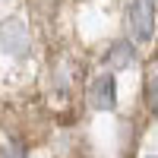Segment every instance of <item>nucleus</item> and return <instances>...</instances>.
<instances>
[{"instance_id": "1", "label": "nucleus", "mask_w": 158, "mask_h": 158, "mask_svg": "<svg viewBox=\"0 0 158 158\" xmlns=\"http://www.w3.org/2000/svg\"><path fill=\"white\" fill-rule=\"evenodd\" d=\"M130 29L136 41H152L155 35V0H130Z\"/></svg>"}, {"instance_id": "2", "label": "nucleus", "mask_w": 158, "mask_h": 158, "mask_svg": "<svg viewBox=\"0 0 158 158\" xmlns=\"http://www.w3.org/2000/svg\"><path fill=\"white\" fill-rule=\"evenodd\" d=\"M0 48L13 57H25L29 54V32L19 19H6L0 22Z\"/></svg>"}, {"instance_id": "3", "label": "nucleus", "mask_w": 158, "mask_h": 158, "mask_svg": "<svg viewBox=\"0 0 158 158\" xmlns=\"http://www.w3.org/2000/svg\"><path fill=\"white\" fill-rule=\"evenodd\" d=\"M89 101H92L95 111H114V104H117V82H114L111 73H104V76H98L95 82H92Z\"/></svg>"}, {"instance_id": "4", "label": "nucleus", "mask_w": 158, "mask_h": 158, "mask_svg": "<svg viewBox=\"0 0 158 158\" xmlns=\"http://www.w3.org/2000/svg\"><path fill=\"white\" fill-rule=\"evenodd\" d=\"M108 67L111 70H127V67H133L136 63V48H133V41H114L111 48H108Z\"/></svg>"}, {"instance_id": "5", "label": "nucleus", "mask_w": 158, "mask_h": 158, "mask_svg": "<svg viewBox=\"0 0 158 158\" xmlns=\"http://www.w3.org/2000/svg\"><path fill=\"white\" fill-rule=\"evenodd\" d=\"M146 104H149V111L158 117V76H152L149 85H146Z\"/></svg>"}, {"instance_id": "6", "label": "nucleus", "mask_w": 158, "mask_h": 158, "mask_svg": "<svg viewBox=\"0 0 158 158\" xmlns=\"http://www.w3.org/2000/svg\"><path fill=\"white\" fill-rule=\"evenodd\" d=\"M3 158H25V142L10 139L6 146H3Z\"/></svg>"}, {"instance_id": "7", "label": "nucleus", "mask_w": 158, "mask_h": 158, "mask_svg": "<svg viewBox=\"0 0 158 158\" xmlns=\"http://www.w3.org/2000/svg\"><path fill=\"white\" fill-rule=\"evenodd\" d=\"M149 158H158V155H149Z\"/></svg>"}]
</instances>
